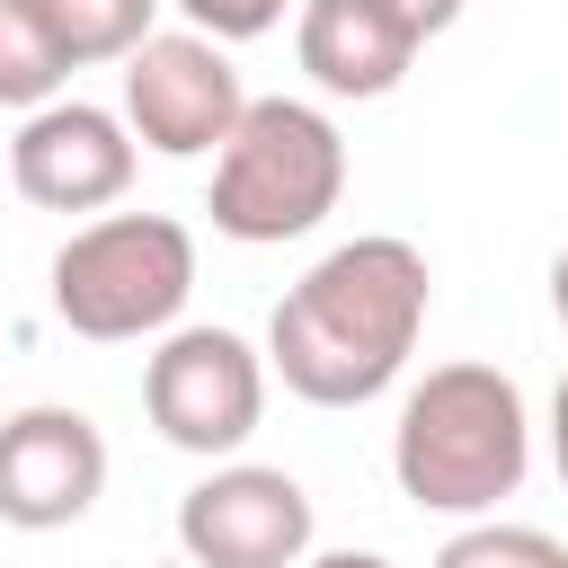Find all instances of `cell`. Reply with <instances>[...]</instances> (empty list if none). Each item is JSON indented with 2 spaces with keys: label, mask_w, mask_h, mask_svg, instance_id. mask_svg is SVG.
I'll use <instances>...</instances> for the list:
<instances>
[{
  "label": "cell",
  "mask_w": 568,
  "mask_h": 568,
  "mask_svg": "<svg viewBox=\"0 0 568 568\" xmlns=\"http://www.w3.org/2000/svg\"><path fill=\"white\" fill-rule=\"evenodd\" d=\"M106 488V435L98 417L62 408V399H36L0 426V524L18 532H62L98 506Z\"/></svg>",
  "instance_id": "9c48e42d"
},
{
  "label": "cell",
  "mask_w": 568,
  "mask_h": 568,
  "mask_svg": "<svg viewBox=\"0 0 568 568\" xmlns=\"http://www.w3.org/2000/svg\"><path fill=\"white\" fill-rule=\"evenodd\" d=\"M346 195V142L311 98H248L231 142L213 151V231L240 248L302 240Z\"/></svg>",
  "instance_id": "3957f363"
},
{
  "label": "cell",
  "mask_w": 568,
  "mask_h": 568,
  "mask_svg": "<svg viewBox=\"0 0 568 568\" xmlns=\"http://www.w3.org/2000/svg\"><path fill=\"white\" fill-rule=\"evenodd\" d=\"M399 497L426 515H497L532 470V417L524 390L497 364H435L390 426Z\"/></svg>",
  "instance_id": "7a4b0ae2"
},
{
  "label": "cell",
  "mask_w": 568,
  "mask_h": 568,
  "mask_svg": "<svg viewBox=\"0 0 568 568\" xmlns=\"http://www.w3.org/2000/svg\"><path fill=\"white\" fill-rule=\"evenodd\" d=\"M435 568H568V541L541 532V524H497V515H479L470 532H453V541L435 550Z\"/></svg>",
  "instance_id": "4fadbf2b"
},
{
  "label": "cell",
  "mask_w": 568,
  "mask_h": 568,
  "mask_svg": "<svg viewBox=\"0 0 568 568\" xmlns=\"http://www.w3.org/2000/svg\"><path fill=\"white\" fill-rule=\"evenodd\" d=\"M293 53L328 98H390L417 62V27L390 0H302Z\"/></svg>",
  "instance_id": "30bf717a"
},
{
  "label": "cell",
  "mask_w": 568,
  "mask_h": 568,
  "mask_svg": "<svg viewBox=\"0 0 568 568\" xmlns=\"http://www.w3.org/2000/svg\"><path fill=\"white\" fill-rule=\"evenodd\" d=\"M62 80H71V53L53 44L44 9L36 0H0V106L36 115L44 98H62Z\"/></svg>",
  "instance_id": "8fae6325"
},
{
  "label": "cell",
  "mask_w": 568,
  "mask_h": 568,
  "mask_svg": "<svg viewBox=\"0 0 568 568\" xmlns=\"http://www.w3.org/2000/svg\"><path fill=\"white\" fill-rule=\"evenodd\" d=\"M302 568H390L382 550H320V559H302Z\"/></svg>",
  "instance_id": "e0dca14e"
},
{
  "label": "cell",
  "mask_w": 568,
  "mask_h": 568,
  "mask_svg": "<svg viewBox=\"0 0 568 568\" xmlns=\"http://www.w3.org/2000/svg\"><path fill=\"white\" fill-rule=\"evenodd\" d=\"M36 9H44L53 44L71 53V71L80 62H124L160 18V0H36Z\"/></svg>",
  "instance_id": "7c38bea8"
},
{
  "label": "cell",
  "mask_w": 568,
  "mask_h": 568,
  "mask_svg": "<svg viewBox=\"0 0 568 568\" xmlns=\"http://www.w3.org/2000/svg\"><path fill=\"white\" fill-rule=\"evenodd\" d=\"M195 293V231L169 213H106L53 248V320L89 346L160 337Z\"/></svg>",
  "instance_id": "277c9868"
},
{
  "label": "cell",
  "mask_w": 568,
  "mask_h": 568,
  "mask_svg": "<svg viewBox=\"0 0 568 568\" xmlns=\"http://www.w3.org/2000/svg\"><path fill=\"white\" fill-rule=\"evenodd\" d=\"M550 462H559V479H568V373H559V390H550Z\"/></svg>",
  "instance_id": "2e32d148"
},
{
  "label": "cell",
  "mask_w": 568,
  "mask_h": 568,
  "mask_svg": "<svg viewBox=\"0 0 568 568\" xmlns=\"http://www.w3.org/2000/svg\"><path fill=\"white\" fill-rule=\"evenodd\" d=\"M390 9H399V18L417 27V44H426V36H444V27H453V18L470 9V0H390Z\"/></svg>",
  "instance_id": "9a60e30c"
},
{
  "label": "cell",
  "mask_w": 568,
  "mask_h": 568,
  "mask_svg": "<svg viewBox=\"0 0 568 568\" xmlns=\"http://www.w3.org/2000/svg\"><path fill=\"white\" fill-rule=\"evenodd\" d=\"M9 186L44 213H106L133 186V124L89 98H44L9 142Z\"/></svg>",
  "instance_id": "ba28073f"
},
{
  "label": "cell",
  "mask_w": 568,
  "mask_h": 568,
  "mask_svg": "<svg viewBox=\"0 0 568 568\" xmlns=\"http://www.w3.org/2000/svg\"><path fill=\"white\" fill-rule=\"evenodd\" d=\"M178 9H186V27L213 36V44H248V36H266V27L284 18V0H178Z\"/></svg>",
  "instance_id": "5bb4252c"
},
{
  "label": "cell",
  "mask_w": 568,
  "mask_h": 568,
  "mask_svg": "<svg viewBox=\"0 0 568 568\" xmlns=\"http://www.w3.org/2000/svg\"><path fill=\"white\" fill-rule=\"evenodd\" d=\"M426 257L399 231L337 240L266 320V373H284L311 408H364L399 382V364L426 337Z\"/></svg>",
  "instance_id": "6da1fadb"
},
{
  "label": "cell",
  "mask_w": 568,
  "mask_h": 568,
  "mask_svg": "<svg viewBox=\"0 0 568 568\" xmlns=\"http://www.w3.org/2000/svg\"><path fill=\"white\" fill-rule=\"evenodd\" d=\"M142 408L160 426V444L213 462L240 453L266 417V355L240 328H169L160 355L142 364Z\"/></svg>",
  "instance_id": "5b68a950"
},
{
  "label": "cell",
  "mask_w": 568,
  "mask_h": 568,
  "mask_svg": "<svg viewBox=\"0 0 568 568\" xmlns=\"http://www.w3.org/2000/svg\"><path fill=\"white\" fill-rule=\"evenodd\" d=\"M550 311H559V328H568V248L550 257Z\"/></svg>",
  "instance_id": "ac0fdd59"
},
{
  "label": "cell",
  "mask_w": 568,
  "mask_h": 568,
  "mask_svg": "<svg viewBox=\"0 0 568 568\" xmlns=\"http://www.w3.org/2000/svg\"><path fill=\"white\" fill-rule=\"evenodd\" d=\"M240 106H248V89H240L231 53H222L213 36H195V27L142 36V44L124 53V124H133V142H151L160 160H204V151H222L231 124H240Z\"/></svg>",
  "instance_id": "8992f818"
},
{
  "label": "cell",
  "mask_w": 568,
  "mask_h": 568,
  "mask_svg": "<svg viewBox=\"0 0 568 568\" xmlns=\"http://www.w3.org/2000/svg\"><path fill=\"white\" fill-rule=\"evenodd\" d=\"M178 550L195 568H302L311 559V497L293 470L231 462L178 497Z\"/></svg>",
  "instance_id": "52a82bcc"
}]
</instances>
